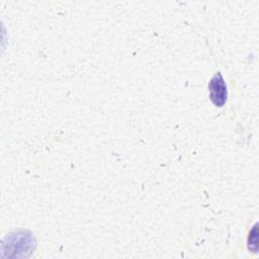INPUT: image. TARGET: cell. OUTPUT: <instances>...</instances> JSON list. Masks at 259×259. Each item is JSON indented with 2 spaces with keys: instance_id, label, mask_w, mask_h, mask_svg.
<instances>
[{
  "instance_id": "obj_2",
  "label": "cell",
  "mask_w": 259,
  "mask_h": 259,
  "mask_svg": "<svg viewBox=\"0 0 259 259\" xmlns=\"http://www.w3.org/2000/svg\"><path fill=\"white\" fill-rule=\"evenodd\" d=\"M248 249L253 252H257L258 250V231L257 224L254 225L253 229L250 231L248 236Z\"/></svg>"
},
{
  "instance_id": "obj_1",
  "label": "cell",
  "mask_w": 259,
  "mask_h": 259,
  "mask_svg": "<svg viewBox=\"0 0 259 259\" xmlns=\"http://www.w3.org/2000/svg\"><path fill=\"white\" fill-rule=\"evenodd\" d=\"M209 99L217 106L222 107L228 99V90L224 78L220 72H218L208 83Z\"/></svg>"
}]
</instances>
